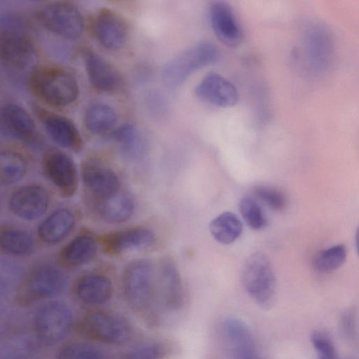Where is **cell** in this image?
<instances>
[{
  "instance_id": "1",
  "label": "cell",
  "mask_w": 359,
  "mask_h": 359,
  "mask_svg": "<svg viewBox=\"0 0 359 359\" xmlns=\"http://www.w3.org/2000/svg\"><path fill=\"white\" fill-rule=\"evenodd\" d=\"M28 83L37 98L55 107L71 104L79 94L76 78L67 69L55 65L34 67L29 74Z\"/></svg>"
},
{
  "instance_id": "2",
  "label": "cell",
  "mask_w": 359,
  "mask_h": 359,
  "mask_svg": "<svg viewBox=\"0 0 359 359\" xmlns=\"http://www.w3.org/2000/svg\"><path fill=\"white\" fill-rule=\"evenodd\" d=\"M24 20L15 14L0 18V62L13 71L27 69L36 57V48Z\"/></svg>"
},
{
  "instance_id": "3",
  "label": "cell",
  "mask_w": 359,
  "mask_h": 359,
  "mask_svg": "<svg viewBox=\"0 0 359 359\" xmlns=\"http://www.w3.org/2000/svg\"><path fill=\"white\" fill-rule=\"evenodd\" d=\"M241 282L246 292L263 310L272 309L277 298V283L271 262L261 252L250 255L241 269Z\"/></svg>"
},
{
  "instance_id": "4",
  "label": "cell",
  "mask_w": 359,
  "mask_h": 359,
  "mask_svg": "<svg viewBox=\"0 0 359 359\" xmlns=\"http://www.w3.org/2000/svg\"><path fill=\"white\" fill-rule=\"evenodd\" d=\"M155 276L154 264L148 259L131 260L123 269V294L135 311L144 313L151 306L155 294Z\"/></svg>"
},
{
  "instance_id": "5",
  "label": "cell",
  "mask_w": 359,
  "mask_h": 359,
  "mask_svg": "<svg viewBox=\"0 0 359 359\" xmlns=\"http://www.w3.org/2000/svg\"><path fill=\"white\" fill-rule=\"evenodd\" d=\"M334 53V40L329 27L319 20L306 22L302 34V55L307 72L318 76L329 69Z\"/></svg>"
},
{
  "instance_id": "6",
  "label": "cell",
  "mask_w": 359,
  "mask_h": 359,
  "mask_svg": "<svg viewBox=\"0 0 359 359\" xmlns=\"http://www.w3.org/2000/svg\"><path fill=\"white\" fill-rule=\"evenodd\" d=\"M219 57V50L213 43L198 42L164 65L163 79L168 86L176 88L196 71L217 62Z\"/></svg>"
},
{
  "instance_id": "7",
  "label": "cell",
  "mask_w": 359,
  "mask_h": 359,
  "mask_svg": "<svg viewBox=\"0 0 359 359\" xmlns=\"http://www.w3.org/2000/svg\"><path fill=\"white\" fill-rule=\"evenodd\" d=\"M78 331L90 340L110 345H123L133 334L132 327L124 317L105 310L85 315L78 324Z\"/></svg>"
},
{
  "instance_id": "8",
  "label": "cell",
  "mask_w": 359,
  "mask_h": 359,
  "mask_svg": "<svg viewBox=\"0 0 359 359\" xmlns=\"http://www.w3.org/2000/svg\"><path fill=\"white\" fill-rule=\"evenodd\" d=\"M36 18L45 29L64 39H78L83 31L82 15L77 7L69 1L48 3L38 10Z\"/></svg>"
},
{
  "instance_id": "9",
  "label": "cell",
  "mask_w": 359,
  "mask_h": 359,
  "mask_svg": "<svg viewBox=\"0 0 359 359\" xmlns=\"http://www.w3.org/2000/svg\"><path fill=\"white\" fill-rule=\"evenodd\" d=\"M72 314L62 302H49L39 308L34 317V330L38 339L46 345L62 340L72 326Z\"/></svg>"
},
{
  "instance_id": "10",
  "label": "cell",
  "mask_w": 359,
  "mask_h": 359,
  "mask_svg": "<svg viewBox=\"0 0 359 359\" xmlns=\"http://www.w3.org/2000/svg\"><path fill=\"white\" fill-rule=\"evenodd\" d=\"M67 284V276L58 268L45 264L34 269L18 294L22 304L46 299L61 293Z\"/></svg>"
},
{
  "instance_id": "11",
  "label": "cell",
  "mask_w": 359,
  "mask_h": 359,
  "mask_svg": "<svg viewBox=\"0 0 359 359\" xmlns=\"http://www.w3.org/2000/svg\"><path fill=\"white\" fill-rule=\"evenodd\" d=\"M42 167L45 176L63 197L74 195L79 185L78 172L74 161L67 154L50 149L44 154Z\"/></svg>"
},
{
  "instance_id": "12",
  "label": "cell",
  "mask_w": 359,
  "mask_h": 359,
  "mask_svg": "<svg viewBox=\"0 0 359 359\" xmlns=\"http://www.w3.org/2000/svg\"><path fill=\"white\" fill-rule=\"evenodd\" d=\"M81 177L84 185L97 201L119 191L120 181L116 173L99 158L91 157L83 162Z\"/></svg>"
},
{
  "instance_id": "13",
  "label": "cell",
  "mask_w": 359,
  "mask_h": 359,
  "mask_svg": "<svg viewBox=\"0 0 359 359\" xmlns=\"http://www.w3.org/2000/svg\"><path fill=\"white\" fill-rule=\"evenodd\" d=\"M97 241L104 254L114 256L150 247L155 242V236L146 227L135 226L102 234Z\"/></svg>"
},
{
  "instance_id": "14",
  "label": "cell",
  "mask_w": 359,
  "mask_h": 359,
  "mask_svg": "<svg viewBox=\"0 0 359 359\" xmlns=\"http://www.w3.org/2000/svg\"><path fill=\"white\" fill-rule=\"evenodd\" d=\"M93 29L97 41L109 50H118L126 43L128 28L124 19L107 8L100 10L93 21Z\"/></svg>"
},
{
  "instance_id": "15",
  "label": "cell",
  "mask_w": 359,
  "mask_h": 359,
  "mask_svg": "<svg viewBox=\"0 0 359 359\" xmlns=\"http://www.w3.org/2000/svg\"><path fill=\"white\" fill-rule=\"evenodd\" d=\"M49 203L47 191L39 185L22 187L13 193L9 208L17 217L25 220H35L45 214Z\"/></svg>"
},
{
  "instance_id": "16",
  "label": "cell",
  "mask_w": 359,
  "mask_h": 359,
  "mask_svg": "<svg viewBox=\"0 0 359 359\" xmlns=\"http://www.w3.org/2000/svg\"><path fill=\"white\" fill-rule=\"evenodd\" d=\"M209 18L212 29L217 39L229 47L240 45L243 32L231 6L222 1L211 4Z\"/></svg>"
},
{
  "instance_id": "17",
  "label": "cell",
  "mask_w": 359,
  "mask_h": 359,
  "mask_svg": "<svg viewBox=\"0 0 359 359\" xmlns=\"http://www.w3.org/2000/svg\"><path fill=\"white\" fill-rule=\"evenodd\" d=\"M194 91L201 100L219 107H233L239 98L236 87L215 72L206 74L198 82Z\"/></svg>"
},
{
  "instance_id": "18",
  "label": "cell",
  "mask_w": 359,
  "mask_h": 359,
  "mask_svg": "<svg viewBox=\"0 0 359 359\" xmlns=\"http://www.w3.org/2000/svg\"><path fill=\"white\" fill-rule=\"evenodd\" d=\"M36 111L46 132L55 143L75 152L81 150L82 138L72 121L39 107L36 108Z\"/></svg>"
},
{
  "instance_id": "19",
  "label": "cell",
  "mask_w": 359,
  "mask_h": 359,
  "mask_svg": "<svg viewBox=\"0 0 359 359\" xmlns=\"http://www.w3.org/2000/svg\"><path fill=\"white\" fill-rule=\"evenodd\" d=\"M0 132L25 142H34L36 137L33 118L22 107L15 103L0 107Z\"/></svg>"
},
{
  "instance_id": "20",
  "label": "cell",
  "mask_w": 359,
  "mask_h": 359,
  "mask_svg": "<svg viewBox=\"0 0 359 359\" xmlns=\"http://www.w3.org/2000/svg\"><path fill=\"white\" fill-rule=\"evenodd\" d=\"M222 331L227 347L234 359H250L256 356V345L249 325L236 317L226 318Z\"/></svg>"
},
{
  "instance_id": "21",
  "label": "cell",
  "mask_w": 359,
  "mask_h": 359,
  "mask_svg": "<svg viewBox=\"0 0 359 359\" xmlns=\"http://www.w3.org/2000/svg\"><path fill=\"white\" fill-rule=\"evenodd\" d=\"M83 59L88 79L95 89L111 93L121 88L123 79L119 72L102 56L86 50Z\"/></svg>"
},
{
  "instance_id": "22",
  "label": "cell",
  "mask_w": 359,
  "mask_h": 359,
  "mask_svg": "<svg viewBox=\"0 0 359 359\" xmlns=\"http://www.w3.org/2000/svg\"><path fill=\"white\" fill-rule=\"evenodd\" d=\"M159 273L165 306L172 311L181 309L184 302V289L180 273L172 257L166 256L161 260Z\"/></svg>"
},
{
  "instance_id": "23",
  "label": "cell",
  "mask_w": 359,
  "mask_h": 359,
  "mask_svg": "<svg viewBox=\"0 0 359 359\" xmlns=\"http://www.w3.org/2000/svg\"><path fill=\"white\" fill-rule=\"evenodd\" d=\"M78 299L86 304L100 305L108 302L113 294L111 280L101 274H86L74 285Z\"/></svg>"
},
{
  "instance_id": "24",
  "label": "cell",
  "mask_w": 359,
  "mask_h": 359,
  "mask_svg": "<svg viewBox=\"0 0 359 359\" xmlns=\"http://www.w3.org/2000/svg\"><path fill=\"white\" fill-rule=\"evenodd\" d=\"M97 241L89 235H80L65 245L58 255L60 264L76 267L91 262L97 252Z\"/></svg>"
},
{
  "instance_id": "25",
  "label": "cell",
  "mask_w": 359,
  "mask_h": 359,
  "mask_svg": "<svg viewBox=\"0 0 359 359\" xmlns=\"http://www.w3.org/2000/svg\"><path fill=\"white\" fill-rule=\"evenodd\" d=\"M74 224L75 217L71 210L67 208L57 209L39 226V237L47 244L58 243L67 236Z\"/></svg>"
},
{
  "instance_id": "26",
  "label": "cell",
  "mask_w": 359,
  "mask_h": 359,
  "mask_svg": "<svg viewBox=\"0 0 359 359\" xmlns=\"http://www.w3.org/2000/svg\"><path fill=\"white\" fill-rule=\"evenodd\" d=\"M97 212L104 221L111 224H119L129 219L135 210L133 196L124 191L97 201Z\"/></svg>"
},
{
  "instance_id": "27",
  "label": "cell",
  "mask_w": 359,
  "mask_h": 359,
  "mask_svg": "<svg viewBox=\"0 0 359 359\" xmlns=\"http://www.w3.org/2000/svg\"><path fill=\"white\" fill-rule=\"evenodd\" d=\"M117 121L115 110L104 103L89 106L84 115V123L89 132L95 135L104 134L114 128Z\"/></svg>"
},
{
  "instance_id": "28",
  "label": "cell",
  "mask_w": 359,
  "mask_h": 359,
  "mask_svg": "<svg viewBox=\"0 0 359 359\" xmlns=\"http://www.w3.org/2000/svg\"><path fill=\"white\" fill-rule=\"evenodd\" d=\"M210 232L218 243L229 245L242 233L243 225L239 218L231 212H224L210 222Z\"/></svg>"
},
{
  "instance_id": "29",
  "label": "cell",
  "mask_w": 359,
  "mask_h": 359,
  "mask_svg": "<svg viewBox=\"0 0 359 359\" xmlns=\"http://www.w3.org/2000/svg\"><path fill=\"white\" fill-rule=\"evenodd\" d=\"M34 248L32 236L26 231L15 227L0 229V250L13 256L30 254Z\"/></svg>"
},
{
  "instance_id": "30",
  "label": "cell",
  "mask_w": 359,
  "mask_h": 359,
  "mask_svg": "<svg viewBox=\"0 0 359 359\" xmlns=\"http://www.w3.org/2000/svg\"><path fill=\"white\" fill-rule=\"evenodd\" d=\"M27 170L25 157L20 152L0 151V186H8L20 181Z\"/></svg>"
},
{
  "instance_id": "31",
  "label": "cell",
  "mask_w": 359,
  "mask_h": 359,
  "mask_svg": "<svg viewBox=\"0 0 359 359\" xmlns=\"http://www.w3.org/2000/svg\"><path fill=\"white\" fill-rule=\"evenodd\" d=\"M111 137L127 158L135 159L143 154V140L139 130L134 126L126 124L117 128L111 133Z\"/></svg>"
},
{
  "instance_id": "32",
  "label": "cell",
  "mask_w": 359,
  "mask_h": 359,
  "mask_svg": "<svg viewBox=\"0 0 359 359\" xmlns=\"http://www.w3.org/2000/svg\"><path fill=\"white\" fill-rule=\"evenodd\" d=\"M346 257V247L342 244L334 245L319 252L313 259V266L320 273H331L344 264Z\"/></svg>"
},
{
  "instance_id": "33",
  "label": "cell",
  "mask_w": 359,
  "mask_h": 359,
  "mask_svg": "<svg viewBox=\"0 0 359 359\" xmlns=\"http://www.w3.org/2000/svg\"><path fill=\"white\" fill-rule=\"evenodd\" d=\"M57 359H107L97 347L90 344L74 341L64 345L58 351Z\"/></svg>"
},
{
  "instance_id": "34",
  "label": "cell",
  "mask_w": 359,
  "mask_h": 359,
  "mask_svg": "<svg viewBox=\"0 0 359 359\" xmlns=\"http://www.w3.org/2000/svg\"><path fill=\"white\" fill-rule=\"evenodd\" d=\"M241 215L248 224L254 230H260L264 228L267 221L262 207L257 201L250 197L242 198L238 204Z\"/></svg>"
},
{
  "instance_id": "35",
  "label": "cell",
  "mask_w": 359,
  "mask_h": 359,
  "mask_svg": "<svg viewBox=\"0 0 359 359\" xmlns=\"http://www.w3.org/2000/svg\"><path fill=\"white\" fill-rule=\"evenodd\" d=\"M166 354L167 348L164 344L147 341L132 347L125 353L123 359H164Z\"/></svg>"
},
{
  "instance_id": "36",
  "label": "cell",
  "mask_w": 359,
  "mask_h": 359,
  "mask_svg": "<svg viewBox=\"0 0 359 359\" xmlns=\"http://www.w3.org/2000/svg\"><path fill=\"white\" fill-rule=\"evenodd\" d=\"M310 341L318 359H337V351L331 337L321 330L313 331Z\"/></svg>"
},
{
  "instance_id": "37",
  "label": "cell",
  "mask_w": 359,
  "mask_h": 359,
  "mask_svg": "<svg viewBox=\"0 0 359 359\" xmlns=\"http://www.w3.org/2000/svg\"><path fill=\"white\" fill-rule=\"evenodd\" d=\"M257 199L273 210L281 211L286 206V198L280 191L267 186H257L253 190Z\"/></svg>"
},
{
  "instance_id": "38",
  "label": "cell",
  "mask_w": 359,
  "mask_h": 359,
  "mask_svg": "<svg viewBox=\"0 0 359 359\" xmlns=\"http://www.w3.org/2000/svg\"><path fill=\"white\" fill-rule=\"evenodd\" d=\"M339 327L342 335L348 340H354L357 337V316L353 309L344 310L339 318Z\"/></svg>"
},
{
  "instance_id": "39",
  "label": "cell",
  "mask_w": 359,
  "mask_h": 359,
  "mask_svg": "<svg viewBox=\"0 0 359 359\" xmlns=\"http://www.w3.org/2000/svg\"><path fill=\"white\" fill-rule=\"evenodd\" d=\"M250 359H261V358H259L256 355V356H255V357H253V358H250Z\"/></svg>"
}]
</instances>
